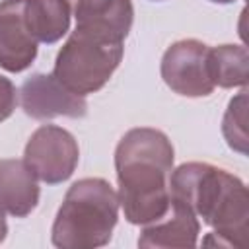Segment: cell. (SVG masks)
Returning a JSON list of instances; mask_svg holds the SVG:
<instances>
[{
  "mask_svg": "<svg viewBox=\"0 0 249 249\" xmlns=\"http://www.w3.org/2000/svg\"><path fill=\"white\" fill-rule=\"evenodd\" d=\"M208 2H212V4H233L235 0H208Z\"/></svg>",
  "mask_w": 249,
  "mask_h": 249,
  "instance_id": "17",
  "label": "cell"
},
{
  "mask_svg": "<svg viewBox=\"0 0 249 249\" xmlns=\"http://www.w3.org/2000/svg\"><path fill=\"white\" fill-rule=\"evenodd\" d=\"M210 76L214 86L247 88L249 54L243 45H218L210 47Z\"/></svg>",
  "mask_w": 249,
  "mask_h": 249,
  "instance_id": "13",
  "label": "cell"
},
{
  "mask_svg": "<svg viewBox=\"0 0 249 249\" xmlns=\"http://www.w3.org/2000/svg\"><path fill=\"white\" fill-rule=\"evenodd\" d=\"M165 86L183 97H206L214 91L210 76V47L198 39L171 43L160 64Z\"/></svg>",
  "mask_w": 249,
  "mask_h": 249,
  "instance_id": "6",
  "label": "cell"
},
{
  "mask_svg": "<svg viewBox=\"0 0 249 249\" xmlns=\"http://www.w3.org/2000/svg\"><path fill=\"white\" fill-rule=\"evenodd\" d=\"M8 235V224H6V218H4V212L0 210V243L6 239Z\"/></svg>",
  "mask_w": 249,
  "mask_h": 249,
  "instance_id": "16",
  "label": "cell"
},
{
  "mask_svg": "<svg viewBox=\"0 0 249 249\" xmlns=\"http://www.w3.org/2000/svg\"><path fill=\"white\" fill-rule=\"evenodd\" d=\"M18 101L23 113L37 121H49L56 117L80 119L88 113L86 97L66 89L53 74H31L25 78L18 91Z\"/></svg>",
  "mask_w": 249,
  "mask_h": 249,
  "instance_id": "7",
  "label": "cell"
},
{
  "mask_svg": "<svg viewBox=\"0 0 249 249\" xmlns=\"http://www.w3.org/2000/svg\"><path fill=\"white\" fill-rule=\"evenodd\" d=\"M119 196L109 181L84 177L70 185L51 228V241L60 249L107 245L119 220Z\"/></svg>",
  "mask_w": 249,
  "mask_h": 249,
  "instance_id": "3",
  "label": "cell"
},
{
  "mask_svg": "<svg viewBox=\"0 0 249 249\" xmlns=\"http://www.w3.org/2000/svg\"><path fill=\"white\" fill-rule=\"evenodd\" d=\"M200 222L195 212L181 200L171 196L167 210L142 226L138 245L146 249H173V247H195L198 243Z\"/></svg>",
  "mask_w": 249,
  "mask_h": 249,
  "instance_id": "9",
  "label": "cell"
},
{
  "mask_svg": "<svg viewBox=\"0 0 249 249\" xmlns=\"http://www.w3.org/2000/svg\"><path fill=\"white\" fill-rule=\"evenodd\" d=\"M18 105V89L10 78L0 74V123L10 119Z\"/></svg>",
  "mask_w": 249,
  "mask_h": 249,
  "instance_id": "15",
  "label": "cell"
},
{
  "mask_svg": "<svg viewBox=\"0 0 249 249\" xmlns=\"http://www.w3.org/2000/svg\"><path fill=\"white\" fill-rule=\"evenodd\" d=\"M222 134L233 152L241 156L247 154V88H241V91L230 99L222 119Z\"/></svg>",
  "mask_w": 249,
  "mask_h": 249,
  "instance_id": "14",
  "label": "cell"
},
{
  "mask_svg": "<svg viewBox=\"0 0 249 249\" xmlns=\"http://www.w3.org/2000/svg\"><path fill=\"white\" fill-rule=\"evenodd\" d=\"M76 27L99 31L124 41L134 19L132 0H64Z\"/></svg>",
  "mask_w": 249,
  "mask_h": 249,
  "instance_id": "10",
  "label": "cell"
},
{
  "mask_svg": "<svg viewBox=\"0 0 249 249\" xmlns=\"http://www.w3.org/2000/svg\"><path fill=\"white\" fill-rule=\"evenodd\" d=\"M39 204V185L23 160H0V210L14 218L29 216Z\"/></svg>",
  "mask_w": 249,
  "mask_h": 249,
  "instance_id": "11",
  "label": "cell"
},
{
  "mask_svg": "<svg viewBox=\"0 0 249 249\" xmlns=\"http://www.w3.org/2000/svg\"><path fill=\"white\" fill-rule=\"evenodd\" d=\"M173 160L175 150L165 132L136 126L123 134L115 148V171L119 206L126 222L144 226L167 210Z\"/></svg>",
  "mask_w": 249,
  "mask_h": 249,
  "instance_id": "1",
  "label": "cell"
},
{
  "mask_svg": "<svg viewBox=\"0 0 249 249\" xmlns=\"http://www.w3.org/2000/svg\"><path fill=\"white\" fill-rule=\"evenodd\" d=\"M23 14L37 43L53 45L70 29V10L64 0H23Z\"/></svg>",
  "mask_w": 249,
  "mask_h": 249,
  "instance_id": "12",
  "label": "cell"
},
{
  "mask_svg": "<svg viewBox=\"0 0 249 249\" xmlns=\"http://www.w3.org/2000/svg\"><path fill=\"white\" fill-rule=\"evenodd\" d=\"M124 54V41L111 35L74 27L60 47L53 76L72 93L89 95L99 91L119 68Z\"/></svg>",
  "mask_w": 249,
  "mask_h": 249,
  "instance_id": "4",
  "label": "cell"
},
{
  "mask_svg": "<svg viewBox=\"0 0 249 249\" xmlns=\"http://www.w3.org/2000/svg\"><path fill=\"white\" fill-rule=\"evenodd\" d=\"M39 43L29 31L23 0L0 2V68L12 74L27 70L37 58Z\"/></svg>",
  "mask_w": 249,
  "mask_h": 249,
  "instance_id": "8",
  "label": "cell"
},
{
  "mask_svg": "<svg viewBox=\"0 0 249 249\" xmlns=\"http://www.w3.org/2000/svg\"><path fill=\"white\" fill-rule=\"evenodd\" d=\"M23 161L37 181L58 185L72 177L80 161V148L74 134L56 124H41L27 140Z\"/></svg>",
  "mask_w": 249,
  "mask_h": 249,
  "instance_id": "5",
  "label": "cell"
},
{
  "mask_svg": "<svg viewBox=\"0 0 249 249\" xmlns=\"http://www.w3.org/2000/svg\"><path fill=\"white\" fill-rule=\"evenodd\" d=\"M169 193L212 228L202 239L204 245L241 247L245 243L249 196L237 175L206 161H187L171 169Z\"/></svg>",
  "mask_w": 249,
  "mask_h": 249,
  "instance_id": "2",
  "label": "cell"
}]
</instances>
